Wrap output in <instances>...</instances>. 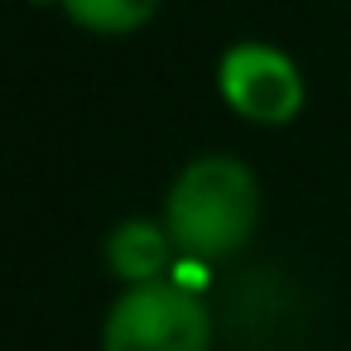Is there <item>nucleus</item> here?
<instances>
[{"label": "nucleus", "mask_w": 351, "mask_h": 351, "mask_svg": "<svg viewBox=\"0 0 351 351\" xmlns=\"http://www.w3.org/2000/svg\"><path fill=\"white\" fill-rule=\"evenodd\" d=\"M212 317L202 298L173 279L125 289L101 327V351H207Z\"/></svg>", "instance_id": "2"}, {"label": "nucleus", "mask_w": 351, "mask_h": 351, "mask_svg": "<svg viewBox=\"0 0 351 351\" xmlns=\"http://www.w3.org/2000/svg\"><path fill=\"white\" fill-rule=\"evenodd\" d=\"M169 241L193 260H221L255 236L260 221V183L231 154L193 159L169 188Z\"/></svg>", "instance_id": "1"}, {"label": "nucleus", "mask_w": 351, "mask_h": 351, "mask_svg": "<svg viewBox=\"0 0 351 351\" xmlns=\"http://www.w3.org/2000/svg\"><path fill=\"white\" fill-rule=\"evenodd\" d=\"M106 260L111 274H121L130 289L135 284H154L169 269V231H159L154 221H121L106 241Z\"/></svg>", "instance_id": "4"}, {"label": "nucleus", "mask_w": 351, "mask_h": 351, "mask_svg": "<svg viewBox=\"0 0 351 351\" xmlns=\"http://www.w3.org/2000/svg\"><path fill=\"white\" fill-rule=\"evenodd\" d=\"M217 87L226 106L255 125H284L303 111V73L269 44H236L217 68Z\"/></svg>", "instance_id": "3"}, {"label": "nucleus", "mask_w": 351, "mask_h": 351, "mask_svg": "<svg viewBox=\"0 0 351 351\" xmlns=\"http://www.w3.org/2000/svg\"><path fill=\"white\" fill-rule=\"evenodd\" d=\"M63 10L92 34H130L149 25L159 0H63Z\"/></svg>", "instance_id": "5"}]
</instances>
